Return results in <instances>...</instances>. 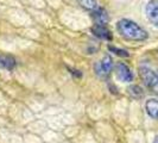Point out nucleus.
<instances>
[{"mask_svg": "<svg viewBox=\"0 0 158 143\" xmlns=\"http://www.w3.org/2000/svg\"><path fill=\"white\" fill-rule=\"evenodd\" d=\"M117 31L119 35L127 41H133V42H143L148 40L149 33L146 30H144L140 25L127 18L119 19L115 24Z\"/></svg>", "mask_w": 158, "mask_h": 143, "instance_id": "nucleus-1", "label": "nucleus"}, {"mask_svg": "<svg viewBox=\"0 0 158 143\" xmlns=\"http://www.w3.org/2000/svg\"><path fill=\"white\" fill-rule=\"evenodd\" d=\"M139 75L142 78L143 82L151 92L158 94V74L153 72L149 67L143 66L139 68Z\"/></svg>", "mask_w": 158, "mask_h": 143, "instance_id": "nucleus-2", "label": "nucleus"}, {"mask_svg": "<svg viewBox=\"0 0 158 143\" xmlns=\"http://www.w3.org/2000/svg\"><path fill=\"white\" fill-rule=\"evenodd\" d=\"M112 69H113V58L110 54L103 55L94 66L95 73L100 78H107L111 74Z\"/></svg>", "mask_w": 158, "mask_h": 143, "instance_id": "nucleus-3", "label": "nucleus"}, {"mask_svg": "<svg viewBox=\"0 0 158 143\" xmlns=\"http://www.w3.org/2000/svg\"><path fill=\"white\" fill-rule=\"evenodd\" d=\"M115 76L121 82H131L133 80V73L127 64L119 62L115 66Z\"/></svg>", "mask_w": 158, "mask_h": 143, "instance_id": "nucleus-4", "label": "nucleus"}, {"mask_svg": "<svg viewBox=\"0 0 158 143\" xmlns=\"http://www.w3.org/2000/svg\"><path fill=\"white\" fill-rule=\"evenodd\" d=\"M145 15L151 24L158 26V0H150L146 4Z\"/></svg>", "mask_w": 158, "mask_h": 143, "instance_id": "nucleus-5", "label": "nucleus"}, {"mask_svg": "<svg viewBox=\"0 0 158 143\" xmlns=\"http://www.w3.org/2000/svg\"><path fill=\"white\" fill-rule=\"evenodd\" d=\"M92 32L94 33L98 38L103 41H112L113 40V33L112 31L106 26V25H99V24H94L92 26Z\"/></svg>", "mask_w": 158, "mask_h": 143, "instance_id": "nucleus-6", "label": "nucleus"}, {"mask_svg": "<svg viewBox=\"0 0 158 143\" xmlns=\"http://www.w3.org/2000/svg\"><path fill=\"white\" fill-rule=\"evenodd\" d=\"M16 64H17L16 58L12 55L0 54V68L6 69V71H12V69H15Z\"/></svg>", "mask_w": 158, "mask_h": 143, "instance_id": "nucleus-7", "label": "nucleus"}, {"mask_svg": "<svg viewBox=\"0 0 158 143\" xmlns=\"http://www.w3.org/2000/svg\"><path fill=\"white\" fill-rule=\"evenodd\" d=\"M93 18L95 20V24H99V25H106L110 20L108 13L103 7H98L95 11H93Z\"/></svg>", "mask_w": 158, "mask_h": 143, "instance_id": "nucleus-8", "label": "nucleus"}, {"mask_svg": "<svg viewBox=\"0 0 158 143\" xmlns=\"http://www.w3.org/2000/svg\"><path fill=\"white\" fill-rule=\"evenodd\" d=\"M145 110L151 118L158 120V100L157 99H149L145 103Z\"/></svg>", "mask_w": 158, "mask_h": 143, "instance_id": "nucleus-9", "label": "nucleus"}, {"mask_svg": "<svg viewBox=\"0 0 158 143\" xmlns=\"http://www.w3.org/2000/svg\"><path fill=\"white\" fill-rule=\"evenodd\" d=\"M81 7L88 11H95L98 8V0H77Z\"/></svg>", "mask_w": 158, "mask_h": 143, "instance_id": "nucleus-10", "label": "nucleus"}, {"mask_svg": "<svg viewBox=\"0 0 158 143\" xmlns=\"http://www.w3.org/2000/svg\"><path fill=\"white\" fill-rule=\"evenodd\" d=\"M128 93L132 95L133 98H142L143 94H144V92H143V89L138 85H133V86H130L128 87Z\"/></svg>", "mask_w": 158, "mask_h": 143, "instance_id": "nucleus-11", "label": "nucleus"}, {"mask_svg": "<svg viewBox=\"0 0 158 143\" xmlns=\"http://www.w3.org/2000/svg\"><path fill=\"white\" fill-rule=\"evenodd\" d=\"M108 50L112 51V53H114L115 55L120 56V57H128L130 54H128V51L127 50H124V49H120V48H117L114 47V46H108Z\"/></svg>", "mask_w": 158, "mask_h": 143, "instance_id": "nucleus-12", "label": "nucleus"}, {"mask_svg": "<svg viewBox=\"0 0 158 143\" xmlns=\"http://www.w3.org/2000/svg\"><path fill=\"white\" fill-rule=\"evenodd\" d=\"M152 143H158V135L155 136V138H153V142Z\"/></svg>", "mask_w": 158, "mask_h": 143, "instance_id": "nucleus-13", "label": "nucleus"}]
</instances>
